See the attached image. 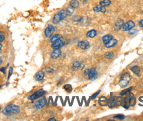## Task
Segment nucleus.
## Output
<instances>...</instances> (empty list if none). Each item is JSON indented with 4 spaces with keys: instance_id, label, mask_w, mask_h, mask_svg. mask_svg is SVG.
Masks as SVG:
<instances>
[{
    "instance_id": "1",
    "label": "nucleus",
    "mask_w": 143,
    "mask_h": 121,
    "mask_svg": "<svg viewBox=\"0 0 143 121\" xmlns=\"http://www.w3.org/2000/svg\"><path fill=\"white\" fill-rule=\"evenodd\" d=\"M20 112V107L17 105L10 104L5 107L3 110L2 113L5 116H13L17 114Z\"/></svg>"
},
{
    "instance_id": "2",
    "label": "nucleus",
    "mask_w": 143,
    "mask_h": 121,
    "mask_svg": "<svg viewBox=\"0 0 143 121\" xmlns=\"http://www.w3.org/2000/svg\"><path fill=\"white\" fill-rule=\"evenodd\" d=\"M131 80V76L128 73H125L120 76V79L119 82V85L122 88H125L128 86Z\"/></svg>"
},
{
    "instance_id": "3",
    "label": "nucleus",
    "mask_w": 143,
    "mask_h": 121,
    "mask_svg": "<svg viewBox=\"0 0 143 121\" xmlns=\"http://www.w3.org/2000/svg\"><path fill=\"white\" fill-rule=\"evenodd\" d=\"M67 13L66 10H61L59 12L57 13L53 19V22L54 24H58V23L62 21L67 17Z\"/></svg>"
},
{
    "instance_id": "4",
    "label": "nucleus",
    "mask_w": 143,
    "mask_h": 121,
    "mask_svg": "<svg viewBox=\"0 0 143 121\" xmlns=\"http://www.w3.org/2000/svg\"><path fill=\"white\" fill-rule=\"evenodd\" d=\"M46 93V91L43 89H40L37 92H35V93H33V95H31L29 97V99L31 100V101H35L36 99L40 98L41 97H43L45 94Z\"/></svg>"
},
{
    "instance_id": "5",
    "label": "nucleus",
    "mask_w": 143,
    "mask_h": 121,
    "mask_svg": "<svg viewBox=\"0 0 143 121\" xmlns=\"http://www.w3.org/2000/svg\"><path fill=\"white\" fill-rule=\"evenodd\" d=\"M55 31V27L53 25H48L47 27L45 30V36L46 38H49L52 37L53 33Z\"/></svg>"
},
{
    "instance_id": "6",
    "label": "nucleus",
    "mask_w": 143,
    "mask_h": 121,
    "mask_svg": "<svg viewBox=\"0 0 143 121\" xmlns=\"http://www.w3.org/2000/svg\"><path fill=\"white\" fill-rule=\"evenodd\" d=\"M135 27V23L132 21H129L128 22L125 23V24H123V27H122V29L123 31H128L129 30Z\"/></svg>"
},
{
    "instance_id": "7",
    "label": "nucleus",
    "mask_w": 143,
    "mask_h": 121,
    "mask_svg": "<svg viewBox=\"0 0 143 121\" xmlns=\"http://www.w3.org/2000/svg\"><path fill=\"white\" fill-rule=\"evenodd\" d=\"M88 76V78L90 80H95L98 77V72L95 68H92L89 70Z\"/></svg>"
},
{
    "instance_id": "8",
    "label": "nucleus",
    "mask_w": 143,
    "mask_h": 121,
    "mask_svg": "<svg viewBox=\"0 0 143 121\" xmlns=\"http://www.w3.org/2000/svg\"><path fill=\"white\" fill-rule=\"evenodd\" d=\"M64 45V43L63 42V40L61 38L56 40L54 42L52 43L51 47L53 49H60V48H62Z\"/></svg>"
},
{
    "instance_id": "9",
    "label": "nucleus",
    "mask_w": 143,
    "mask_h": 121,
    "mask_svg": "<svg viewBox=\"0 0 143 121\" xmlns=\"http://www.w3.org/2000/svg\"><path fill=\"white\" fill-rule=\"evenodd\" d=\"M78 46L82 50H88L90 48V42L86 40L80 41L78 43Z\"/></svg>"
},
{
    "instance_id": "10",
    "label": "nucleus",
    "mask_w": 143,
    "mask_h": 121,
    "mask_svg": "<svg viewBox=\"0 0 143 121\" xmlns=\"http://www.w3.org/2000/svg\"><path fill=\"white\" fill-rule=\"evenodd\" d=\"M46 103L45 99H41L40 100H38L35 103V106L38 109H43V107L45 106Z\"/></svg>"
},
{
    "instance_id": "11",
    "label": "nucleus",
    "mask_w": 143,
    "mask_h": 121,
    "mask_svg": "<svg viewBox=\"0 0 143 121\" xmlns=\"http://www.w3.org/2000/svg\"><path fill=\"white\" fill-rule=\"evenodd\" d=\"M123 24H124V21H123V19H119L117 20V21L115 23V24L114 25V29H115V31H118L120 29H121Z\"/></svg>"
},
{
    "instance_id": "12",
    "label": "nucleus",
    "mask_w": 143,
    "mask_h": 121,
    "mask_svg": "<svg viewBox=\"0 0 143 121\" xmlns=\"http://www.w3.org/2000/svg\"><path fill=\"white\" fill-rule=\"evenodd\" d=\"M45 77V73L43 71H38L35 76V79L37 82H41L44 79Z\"/></svg>"
},
{
    "instance_id": "13",
    "label": "nucleus",
    "mask_w": 143,
    "mask_h": 121,
    "mask_svg": "<svg viewBox=\"0 0 143 121\" xmlns=\"http://www.w3.org/2000/svg\"><path fill=\"white\" fill-rule=\"evenodd\" d=\"M118 44V41L117 40L114 39V38H112L111 40H110L109 42H107L105 45V47L107 48H112V47L115 46L116 45Z\"/></svg>"
},
{
    "instance_id": "14",
    "label": "nucleus",
    "mask_w": 143,
    "mask_h": 121,
    "mask_svg": "<svg viewBox=\"0 0 143 121\" xmlns=\"http://www.w3.org/2000/svg\"><path fill=\"white\" fill-rule=\"evenodd\" d=\"M61 54H62V52L60 49H54V50L53 51L51 54H50V56L53 59H57L58 58H60V56H61Z\"/></svg>"
},
{
    "instance_id": "15",
    "label": "nucleus",
    "mask_w": 143,
    "mask_h": 121,
    "mask_svg": "<svg viewBox=\"0 0 143 121\" xmlns=\"http://www.w3.org/2000/svg\"><path fill=\"white\" fill-rule=\"evenodd\" d=\"M93 11L95 13H98V12H101L102 13H105L106 11V9L105 7H103V6H101L100 5H98L95 6L93 8Z\"/></svg>"
},
{
    "instance_id": "16",
    "label": "nucleus",
    "mask_w": 143,
    "mask_h": 121,
    "mask_svg": "<svg viewBox=\"0 0 143 121\" xmlns=\"http://www.w3.org/2000/svg\"><path fill=\"white\" fill-rule=\"evenodd\" d=\"M107 99L105 97L102 96L99 97V101H98V103L101 106H105L106 105H107Z\"/></svg>"
},
{
    "instance_id": "17",
    "label": "nucleus",
    "mask_w": 143,
    "mask_h": 121,
    "mask_svg": "<svg viewBox=\"0 0 143 121\" xmlns=\"http://www.w3.org/2000/svg\"><path fill=\"white\" fill-rule=\"evenodd\" d=\"M96 35H97V31H96L95 29L91 30L90 31H88V32H87V34H86L87 37L91 38H94Z\"/></svg>"
},
{
    "instance_id": "18",
    "label": "nucleus",
    "mask_w": 143,
    "mask_h": 121,
    "mask_svg": "<svg viewBox=\"0 0 143 121\" xmlns=\"http://www.w3.org/2000/svg\"><path fill=\"white\" fill-rule=\"evenodd\" d=\"M131 70L132 72L136 74V76H140V73H141V69H140V68L137 66H135L132 67L131 68Z\"/></svg>"
},
{
    "instance_id": "19",
    "label": "nucleus",
    "mask_w": 143,
    "mask_h": 121,
    "mask_svg": "<svg viewBox=\"0 0 143 121\" xmlns=\"http://www.w3.org/2000/svg\"><path fill=\"white\" fill-rule=\"evenodd\" d=\"M62 35H60V34H56V35H53L52 37H50V42H54L56 40H57L58 39H60V38H62Z\"/></svg>"
},
{
    "instance_id": "20",
    "label": "nucleus",
    "mask_w": 143,
    "mask_h": 121,
    "mask_svg": "<svg viewBox=\"0 0 143 121\" xmlns=\"http://www.w3.org/2000/svg\"><path fill=\"white\" fill-rule=\"evenodd\" d=\"M70 6L74 9L78 8L80 6V2L78 0H72L70 2Z\"/></svg>"
},
{
    "instance_id": "21",
    "label": "nucleus",
    "mask_w": 143,
    "mask_h": 121,
    "mask_svg": "<svg viewBox=\"0 0 143 121\" xmlns=\"http://www.w3.org/2000/svg\"><path fill=\"white\" fill-rule=\"evenodd\" d=\"M112 38H113V35H106L105 36H103V38H102V41L104 44H106L107 42H109Z\"/></svg>"
},
{
    "instance_id": "22",
    "label": "nucleus",
    "mask_w": 143,
    "mask_h": 121,
    "mask_svg": "<svg viewBox=\"0 0 143 121\" xmlns=\"http://www.w3.org/2000/svg\"><path fill=\"white\" fill-rule=\"evenodd\" d=\"M107 106L109 107H110V108H112V107L115 106L114 105V100H113V97L112 96V93H111L110 98H109V101H107Z\"/></svg>"
},
{
    "instance_id": "23",
    "label": "nucleus",
    "mask_w": 143,
    "mask_h": 121,
    "mask_svg": "<svg viewBox=\"0 0 143 121\" xmlns=\"http://www.w3.org/2000/svg\"><path fill=\"white\" fill-rule=\"evenodd\" d=\"M111 3V0H103L99 3V5L101 6H103V7H107V6H109L110 5Z\"/></svg>"
},
{
    "instance_id": "24",
    "label": "nucleus",
    "mask_w": 143,
    "mask_h": 121,
    "mask_svg": "<svg viewBox=\"0 0 143 121\" xmlns=\"http://www.w3.org/2000/svg\"><path fill=\"white\" fill-rule=\"evenodd\" d=\"M129 103H130V106H134L136 104V99L133 95H130V97H129Z\"/></svg>"
},
{
    "instance_id": "25",
    "label": "nucleus",
    "mask_w": 143,
    "mask_h": 121,
    "mask_svg": "<svg viewBox=\"0 0 143 121\" xmlns=\"http://www.w3.org/2000/svg\"><path fill=\"white\" fill-rule=\"evenodd\" d=\"M64 89L66 91H67L68 93H70L72 91V85H70V84H66L64 86Z\"/></svg>"
},
{
    "instance_id": "26",
    "label": "nucleus",
    "mask_w": 143,
    "mask_h": 121,
    "mask_svg": "<svg viewBox=\"0 0 143 121\" xmlns=\"http://www.w3.org/2000/svg\"><path fill=\"white\" fill-rule=\"evenodd\" d=\"M66 11V13H67V15L68 16H71L73 14L74 11V9L70 6L69 8H67V9Z\"/></svg>"
},
{
    "instance_id": "27",
    "label": "nucleus",
    "mask_w": 143,
    "mask_h": 121,
    "mask_svg": "<svg viewBox=\"0 0 143 121\" xmlns=\"http://www.w3.org/2000/svg\"><path fill=\"white\" fill-rule=\"evenodd\" d=\"M104 56H105V58L106 59L108 60L112 59L113 57H114V54H113V53H112V52H107V53L105 54Z\"/></svg>"
},
{
    "instance_id": "28",
    "label": "nucleus",
    "mask_w": 143,
    "mask_h": 121,
    "mask_svg": "<svg viewBox=\"0 0 143 121\" xmlns=\"http://www.w3.org/2000/svg\"><path fill=\"white\" fill-rule=\"evenodd\" d=\"M80 62H78V61H74L73 62L72 64V68L74 69H78L80 68Z\"/></svg>"
},
{
    "instance_id": "29",
    "label": "nucleus",
    "mask_w": 143,
    "mask_h": 121,
    "mask_svg": "<svg viewBox=\"0 0 143 121\" xmlns=\"http://www.w3.org/2000/svg\"><path fill=\"white\" fill-rule=\"evenodd\" d=\"M113 119L122 121V120H124V119H125V116L123 115V114H117V115H115V116H113Z\"/></svg>"
},
{
    "instance_id": "30",
    "label": "nucleus",
    "mask_w": 143,
    "mask_h": 121,
    "mask_svg": "<svg viewBox=\"0 0 143 121\" xmlns=\"http://www.w3.org/2000/svg\"><path fill=\"white\" fill-rule=\"evenodd\" d=\"M132 89H133V87H129L128 89H126L125 90H124V91H123L120 92V95H126V94L128 92H131Z\"/></svg>"
},
{
    "instance_id": "31",
    "label": "nucleus",
    "mask_w": 143,
    "mask_h": 121,
    "mask_svg": "<svg viewBox=\"0 0 143 121\" xmlns=\"http://www.w3.org/2000/svg\"><path fill=\"white\" fill-rule=\"evenodd\" d=\"M5 40V34L3 32H0V43L4 41Z\"/></svg>"
},
{
    "instance_id": "32",
    "label": "nucleus",
    "mask_w": 143,
    "mask_h": 121,
    "mask_svg": "<svg viewBox=\"0 0 143 121\" xmlns=\"http://www.w3.org/2000/svg\"><path fill=\"white\" fill-rule=\"evenodd\" d=\"M138 32V30H137L132 29H131V30H128V34H129L130 35H135L136 32Z\"/></svg>"
},
{
    "instance_id": "33",
    "label": "nucleus",
    "mask_w": 143,
    "mask_h": 121,
    "mask_svg": "<svg viewBox=\"0 0 143 121\" xmlns=\"http://www.w3.org/2000/svg\"><path fill=\"white\" fill-rule=\"evenodd\" d=\"M100 92H101V90H99L98 91L96 92L95 93L93 94V95H92V96L91 97V99H95V98H96V97H98V95H99V94L100 93Z\"/></svg>"
},
{
    "instance_id": "34",
    "label": "nucleus",
    "mask_w": 143,
    "mask_h": 121,
    "mask_svg": "<svg viewBox=\"0 0 143 121\" xmlns=\"http://www.w3.org/2000/svg\"><path fill=\"white\" fill-rule=\"evenodd\" d=\"M45 70L46 72H48V73H53V72H54V70H53L52 68H49V67H48V68H45Z\"/></svg>"
},
{
    "instance_id": "35",
    "label": "nucleus",
    "mask_w": 143,
    "mask_h": 121,
    "mask_svg": "<svg viewBox=\"0 0 143 121\" xmlns=\"http://www.w3.org/2000/svg\"><path fill=\"white\" fill-rule=\"evenodd\" d=\"M13 68H10V69L9 70V75H8V79H9L11 76V75L13 74Z\"/></svg>"
},
{
    "instance_id": "36",
    "label": "nucleus",
    "mask_w": 143,
    "mask_h": 121,
    "mask_svg": "<svg viewBox=\"0 0 143 121\" xmlns=\"http://www.w3.org/2000/svg\"><path fill=\"white\" fill-rule=\"evenodd\" d=\"M5 69H6V68H0V72H1L3 74H5Z\"/></svg>"
},
{
    "instance_id": "37",
    "label": "nucleus",
    "mask_w": 143,
    "mask_h": 121,
    "mask_svg": "<svg viewBox=\"0 0 143 121\" xmlns=\"http://www.w3.org/2000/svg\"><path fill=\"white\" fill-rule=\"evenodd\" d=\"M139 27H143V19L139 21Z\"/></svg>"
},
{
    "instance_id": "38",
    "label": "nucleus",
    "mask_w": 143,
    "mask_h": 121,
    "mask_svg": "<svg viewBox=\"0 0 143 121\" xmlns=\"http://www.w3.org/2000/svg\"><path fill=\"white\" fill-rule=\"evenodd\" d=\"M89 70H90L89 69H85V71L83 72V74L85 75V76H87V75H88V73H89Z\"/></svg>"
},
{
    "instance_id": "39",
    "label": "nucleus",
    "mask_w": 143,
    "mask_h": 121,
    "mask_svg": "<svg viewBox=\"0 0 143 121\" xmlns=\"http://www.w3.org/2000/svg\"><path fill=\"white\" fill-rule=\"evenodd\" d=\"M58 97H56V99H55V101L54 102V103L53 104V106H56V103H57V100H58Z\"/></svg>"
},
{
    "instance_id": "40",
    "label": "nucleus",
    "mask_w": 143,
    "mask_h": 121,
    "mask_svg": "<svg viewBox=\"0 0 143 121\" xmlns=\"http://www.w3.org/2000/svg\"><path fill=\"white\" fill-rule=\"evenodd\" d=\"M2 48H3V45L0 43V53L1 52V50H2Z\"/></svg>"
},
{
    "instance_id": "41",
    "label": "nucleus",
    "mask_w": 143,
    "mask_h": 121,
    "mask_svg": "<svg viewBox=\"0 0 143 121\" xmlns=\"http://www.w3.org/2000/svg\"><path fill=\"white\" fill-rule=\"evenodd\" d=\"M48 121H56V119H54V118H52V119H50L48 120Z\"/></svg>"
},
{
    "instance_id": "42",
    "label": "nucleus",
    "mask_w": 143,
    "mask_h": 121,
    "mask_svg": "<svg viewBox=\"0 0 143 121\" xmlns=\"http://www.w3.org/2000/svg\"><path fill=\"white\" fill-rule=\"evenodd\" d=\"M60 100H61V102H62V103H63V106H65V105H64V102H63V99H62V97H60Z\"/></svg>"
},
{
    "instance_id": "43",
    "label": "nucleus",
    "mask_w": 143,
    "mask_h": 121,
    "mask_svg": "<svg viewBox=\"0 0 143 121\" xmlns=\"http://www.w3.org/2000/svg\"><path fill=\"white\" fill-rule=\"evenodd\" d=\"M2 64V59H1V58L0 57V65Z\"/></svg>"
},
{
    "instance_id": "44",
    "label": "nucleus",
    "mask_w": 143,
    "mask_h": 121,
    "mask_svg": "<svg viewBox=\"0 0 143 121\" xmlns=\"http://www.w3.org/2000/svg\"><path fill=\"white\" fill-rule=\"evenodd\" d=\"M1 106H0V111H1Z\"/></svg>"
}]
</instances>
